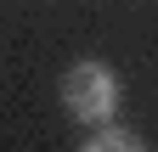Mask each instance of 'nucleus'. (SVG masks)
Listing matches in <instances>:
<instances>
[{
  "instance_id": "f257e3e1",
  "label": "nucleus",
  "mask_w": 158,
  "mask_h": 152,
  "mask_svg": "<svg viewBox=\"0 0 158 152\" xmlns=\"http://www.w3.org/2000/svg\"><path fill=\"white\" fill-rule=\"evenodd\" d=\"M118 102H124V90H118V73L107 62H73L62 73V107L79 124H107Z\"/></svg>"
},
{
  "instance_id": "f03ea898",
  "label": "nucleus",
  "mask_w": 158,
  "mask_h": 152,
  "mask_svg": "<svg viewBox=\"0 0 158 152\" xmlns=\"http://www.w3.org/2000/svg\"><path fill=\"white\" fill-rule=\"evenodd\" d=\"M79 152H147V141L141 135H130V130H113V124H102L96 135L79 146Z\"/></svg>"
}]
</instances>
